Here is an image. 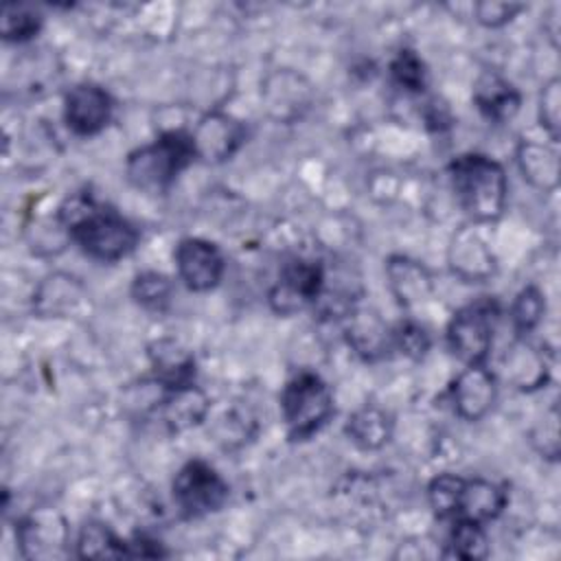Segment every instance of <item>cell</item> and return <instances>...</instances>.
Returning a JSON list of instances; mask_svg holds the SVG:
<instances>
[{"label": "cell", "instance_id": "1", "mask_svg": "<svg viewBox=\"0 0 561 561\" xmlns=\"http://www.w3.org/2000/svg\"><path fill=\"white\" fill-rule=\"evenodd\" d=\"M57 219L68 230L70 241L94 261H121L129 256L140 241V232L129 219L94 202L88 193L66 197L57 208Z\"/></svg>", "mask_w": 561, "mask_h": 561}, {"label": "cell", "instance_id": "2", "mask_svg": "<svg viewBox=\"0 0 561 561\" xmlns=\"http://www.w3.org/2000/svg\"><path fill=\"white\" fill-rule=\"evenodd\" d=\"M451 193L476 224H493L504 215L508 178L504 167L484 153H462L447 167Z\"/></svg>", "mask_w": 561, "mask_h": 561}, {"label": "cell", "instance_id": "3", "mask_svg": "<svg viewBox=\"0 0 561 561\" xmlns=\"http://www.w3.org/2000/svg\"><path fill=\"white\" fill-rule=\"evenodd\" d=\"M195 160L191 131L171 127L160 131L153 142L129 151L125 160V178L142 193H164Z\"/></svg>", "mask_w": 561, "mask_h": 561}, {"label": "cell", "instance_id": "4", "mask_svg": "<svg viewBox=\"0 0 561 561\" xmlns=\"http://www.w3.org/2000/svg\"><path fill=\"white\" fill-rule=\"evenodd\" d=\"M280 414L291 440L311 438L333 414L331 386L311 370L294 375L280 392Z\"/></svg>", "mask_w": 561, "mask_h": 561}, {"label": "cell", "instance_id": "5", "mask_svg": "<svg viewBox=\"0 0 561 561\" xmlns=\"http://www.w3.org/2000/svg\"><path fill=\"white\" fill-rule=\"evenodd\" d=\"M500 302L491 296H482L473 302L462 305L447 322V344L449 351L465 364H484L491 353L497 320Z\"/></svg>", "mask_w": 561, "mask_h": 561}, {"label": "cell", "instance_id": "6", "mask_svg": "<svg viewBox=\"0 0 561 561\" xmlns=\"http://www.w3.org/2000/svg\"><path fill=\"white\" fill-rule=\"evenodd\" d=\"M230 486L221 473L202 458L182 465L171 482V497L175 508L186 519H199L217 513L228 502Z\"/></svg>", "mask_w": 561, "mask_h": 561}, {"label": "cell", "instance_id": "7", "mask_svg": "<svg viewBox=\"0 0 561 561\" xmlns=\"http://www.w3.org/2000/svg\"><path fill=\"white\" fill-rule=\"evenodd\" d=\"M327 274L322 263L311 259H289L283 263L267 300L278 316H294L307 307H316L324 294Z\"/></svg>", "mask_w": 561, "mask_h": 561}, {"label": "cell", "instance_id": "8", "mask_svg": "<svg viewBox=\"0 0 561 561\" xmlns=\"http://www.w3.org/2000/svg\"><path fill=\"white\" fill-rule=\"evenodd\" d=\"M245 125L232 114L219 110L199 116V121L191 129L195 158L206 164H221L230 160L245 145Z\"/></svg>", "mask_w": 561, "mask_h": 561}, {"label": "cell", "instance_id": "9", "mask_svg": "<svg viewBox=\"0 0 561 561\" xmlns=\"http://www.w3.org/2000/svg\"><path fill=\"white\" fill-rule=\"evenodd\" d=\"M175 272L182 285L191 291L204 294L219 285L224 278L226 261L221 250L202 237H184L173 250Z\"/></svg>", "mask_w": 561, "mask_h": 561}, {"label": "cell", "instance_id": "10", "mask_svg": "<svg viewBox=\"0 0 561 561\" xmlns=\"http://www.w3.org/2000/svg\"><path fill=\"white\" fill-rule=\"evenodd\" d=\"M261 103L270 118L278 123H294L311 107L313 88L305 75L291 68H278L261 83Z\"/></svg>", "mask_w": 561, "mask_h": 561}, {"label": "cell", "instance_id": "11", "mask_svg": "<svg viewBox=\"0 0 561 561\" xmlns=\"http://www.w3.org/2000/svg\"><path fill=\"white\" fill-rule=\"evenodd\" d=\"M15 541L26 559H57L68 552V524L50 508L24 515L15 526Z\"/></svg>", "mask_w": 561, "mask_h": 561}, {"label": "cell", "instance_id": "12", "mask_svg": "<svg viewBox=\"0 0 561 561\" xmlns=\"http://www.w3.org/2000/svg\"><path fill=\"white\" fill-rule=\"evenodd\" d=\"M112 114L114 99L96 83H77L64 96V121L77 136L90 138L101 134L110 125Z\"/></svg>", "mask_w": 561, "mask_h": 561}, {"label": "cell", "instance_id": "13", "mask_svg": "<svg viewBox=\"0 0 561 561\" xmlns=\"http://www.w3.org/2000/svg\"><path fill=\"white\" fill-rule=\"evenodd\" d=\"M449 397L462 421H480L497 401V377L484 364H469L451 381Z\"/></svg>", "mask_w": 561, "mask_h": 561}, {"label": "cell", "instance_id": "14", "mask_svg": "<svg viewBox=\"0 0 561 561\" xmlns=\"http://www.w3.org/2000/svg\"><path fill=\"white\" fill-rule=\"evenodd\" d=\"M502 377L519 392H535L550 379V362L541 346L517 335L500 357Z\"/></svg>", "mask_w": 561, "mask_h": 561}, {"label": "cell", "instance_id": "15", "mask_svg": "<svg viewBox=\"0 0 561 561\" xmlns=\"http://www.w3.org/2000/svg\"><path fill=\"white\" fill-rule=\"evenodd\" d=\"M447 265L465 283H484L495 274V256L484 237L473 228H460L451 237Z\"/></svg>", "mask_w": 561, "mask_h": 561}, {"label": "cell", "instance_id": "16", "mask_svg": "<svg viewBox=\"0 0 561 561\" xmlns=\"http://www.w3.org/2000/svg\"><path fill=\"white\" fill-rule=\"evenodd\" d=\"M344 337L353 353L364 362H377L392 348V329L375 309L368 307H353L346 313Z\"/></svg>", "mask_w": 561, "mask_h": 561}, {"label": "cell", "instance_id": "17", "mask_svg": "<svg viewBox=\"0 0 561 561\" xmlns=\"http://www.w3.org/2000/svg\"><path fill=\"white\" fill-rule=\"evenodd\" d=\"M88 298V289L79 278L55 272L37 285L33 294V309L42 318H70L85 309Z\"/></svg>", "mask_w": 561, "mask_h": 561}, {"label": "cell", "instance_id": "18", "mask_svg": "<svg viewBox=\"0 0 561 561\" xmlns=\"http://www.w3.org/2000/svg\"><path fill=\"white\" fill-rule=\"evenodd\" d=\"M386 278L394 300L403 309H416L425 305L434 294V278L430 270L405 254L388 256Z\"/></svg>", "mask_w": 561, "mask_h": 561}, {"label": "cell", "instance_id": "19", "mask_svg": "<svg viewBox=\"0 0 561 561\" xmlns=\"http://www.w3.org/2000/svg\"><path fill=\"white\" fill-rule=\"evenodd\" d=\"M506 502L508 493L502 484L484 478H462L456 495L454 519H471L478 524H486L502 515Z\"/></svg>", "mask_w": 561, "mask_h": 561}, {"label": "cell", "instance_id": "20", "mask_svg": "<svg viewBox=\"0 0 561 561\" xmlns=\"http://www.w3.org/2000/svg\"><path fill=\"white\" fill-rule=\"evenodd\" d=\"M208 410H210L208 394L199 386L188 383L182 388H167L153 412H158L160 421L171 432H184L202 423Z\"/></svg>", "mask_w": 561, "mask_h": 561}, {"label": "cell", "instance_id": "21", "mask_svg": "<svg viewBox=\"0 0 561 561\" xmlns=\"http://www.w3.org/2000/svg\"><path fill=\"white\" fill-rule=\"evenodd\" d=\"M147 357L158 379L164 388H182L195 383V357L173 337L153 340L147 346Z\"/></svg>", "mask_w": 561, "mask_h": 561}, {"label": "cell", "instance_id": "22", "mask_svg": "<svg viewBox=\"0 0 561 561\" xmlns=\"http://www.w3.org/2000/svg\"><path fill=\"white\" fill-rule=\"evenodd\" d=\"M473 103L484 118L506 123L519 112L522 94L502 75L484 70L473 83Z\"/></svg>", "mask_w": 561, "mask_h": 561}, {"label": "cell", "instance_id": "23", "mask_svg": "<svg viewBox=\"0 0 561 561\" xmlns=\"http://www.w3.org/2000/svg\"><path fill=\"white\" fill-rule=\"evenodd\" d=\"M515 162L522 178L541 193H552L561 180V162L554 147L537 142V140H522L515 149Z\"/></svg>", "mask_w": 561, "mask_h": 561}, {"label": "cell", "instance_id": "24", "mask_svg": "<svg viewBox=\"0 0 561 561\" xmlns=\"http://www.w3.org/2000/svg\"><path fill=\"white\" fill-rule=\"evenodd\" d=\"M394 421L392 416L377 405H362L348 414L344 434L362 451H377L392 438Z\"/></svg>", "mask_w": 561, "mask_h": 561}, {"label": "cell", "instance_id": "25", "mask_svg": "<svg viewBox=\"0 0 561 561\" xmlns=\"http://www.w3.org/2000/svg\"><path fill=\"white\" fill-rule=\"evenodd\" d=\"M77 557L81 559H123L129 554V541L121 539L107 524L88 522L77 537Z\"/></svg>", "mask_w": 561, "mask_h": 561}, {"label": "cell", "instance_id": "26", "mask_svg": "<svg viewBox=\"0 0 561 561\" xmlns=\"http://www.w3.org/2000/svg\"><path fill=\"white\" fill-rule=\"evenodd\" d=\"M489 554V537L484 524L471 519H454L443 557L476 561Z\"/></svg>", "mask_w": 561, "mask_h": 561}, {"label": "cell", "instance_id": "27", "mask_svg": "<svg viewBox=\"0 0 561 561\" xmlns=\"http://www.w3.org/2000/svg\"><path fill=\"white\" fill-rule=\"evenodd\" d=\"M44 26L42 13L31 7V4H18L9 2L2 7V18H0V35L4 42H28L33 39Z\"/></svg>", "mask_w": 561, "mask_h": 561}, {"label": "cell", "instance_id": "28", "mask_svg": "<svg viewBox=\"0 0 561 561\" xmlns=\"http://www.w3.org/2000/svg\"><path fill=\"white\" fill-rule=\"evenodd\" d=\"M131 298L147 311H164L173 298V283L167 274L147 270L134 276L131 280Z\"/></svg>", "mask_w": 561, "mask_h": 561}, {"label": "cell", "instance_id": "29", "mask_svg": "<svg viewBox=\"0 0 561 561\" xmlns=\"http://www.w3.org/2000/svg\"><path fill=\"white\" fill-rule=\"evenodd\" d=\"M543 313H546V296L541 294V289L535 285H526L524 289H519V294L511 305V320L517 335L530 333L541 322Z\"/></svg>", "mask_w": 561, "mask_h": 561}, {"label": "cell", "instance_id": "30", "mask_svg": "<svg viewBox=\"0 0 561 561\" xmlns=\"http://www.w3.org/2000/svg\"><path fill=\"white\" fill-rule=\"evenodd\" d=\"M390 77L408 92H423L427 88V68L412 48H403L392 57Z\"/></svg>", "mask_w": 561, "mask_h": 561}, {"label": "cell", "instance_id": "31", "mask_svg": "<svg viewBox=\"0 0 561 561\" xmlns=\"http://www.w3.org/2000/svg\"><path fill=\"white\" fill-rule=\"evenodd\" d=\"M530 445L541 458H546L550 462H554L559 458L561 438H559V405L557 403H552L548 408V412H543V416L533 425Z\"/></svg>", "mask_w": 561, "mask_h": 561}, {"label": "cell", "instance_id": "32", "mask_svg": "<svg viewBox=\"0 0 561 561\" xmlns=\"http://www.w3.org/2000/svg\"><path fill=\"white\" fill-rule=\"evenodd\" d=\"M460 482H462V476H456V473H438L436 478L430 480L427 502L438 519H445V522L454 519Z\"/></svg>", "mask_w": 561, "mask_h": 561}, {"label": "cell", "instance_id": "33", "mask_svg": "<svg viewBox=\"0 0 561 561\" xmlns=\"http://www.w3.org/2000/svg\"><path fill=\"white\" fill-rule=\"evenodd\" d=\"M432 346V337L416 320H403L392 329V348L412 362H421Z\"/></svg>", "mask_w": 561, "mask_h": 561}, {"label": "cell", "instance_id": "34", "mask_svg": "<svg viewBox=\"0 0 561 561\" xmlns=\"http://www.w3.org/2000/svg\"><path fill=\"white\" fill-rule=\"evenodd\" d=\"M537 116H539L541 127L550 136V140L557 142L559 134H561V81H559V77H552L550 81L543 83V88L539 92Z\"/></svg>", "mask_w": 561, "mask_h": 561}, {"label": "cell", "instance_id": "35", "mask_svg": "<svg viewBox=\"0 0 561 561\" xmlns=\"http://www.w3.org/2000/svg\"><path fill=\"white\" fill-rule=\"evenodd\" d=\"M519 11H524V4L517 2H495V0H482L473 4L476 22L486 28H500L508 24Z\"/></svg>", "mask_w": 561, "mask_h": 561}]
</instances>
